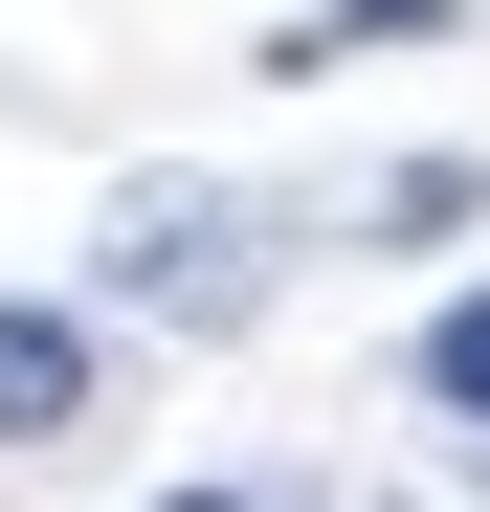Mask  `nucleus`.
Masks as SVG:
<instances>
[{"label":"nucleus","instance_id":"1","mask_svg":"<svg viewBox=\"0 0 490 512\" xmlns=\"http://www.w3.org/2000/svg\"><path fill=\"white\" fill-rule=\"evenodd\" d=\"M112 268H134L156 312H201V334H223V312H245V201H201V179H156V201H134V245H112Z\"/></svg>","mask_w":490,"mask_h":512},{"label":"nucleus","instance_id":"4","mask_svg":"<svg viewBox=\"0 0 490 512\" xmlns=\"http://www.w3.org/2000/svg\"><path fill=\"white\" fill-rule=\"evenodd\" d=\"M424 401H446V423H490V290H446V312H424Z\"/></svg>","mask_w":490,"mask_h":512},{"label":"nucleus","instance_id":"3","mask_svg":"<svg viewBox=\"0 0 490 512\" xmlns=\"http://www.w3.org/2000/svg\"><path fill=\"white\" fill-rule=\"evenodd\" d=\"M424 23H468V0H312L290 67H357V45H424Z\"/></svg>","mask_w":490,"mask_h":512},{"label":"nucleus","instance_id":"2","mask_svg":"<svg viewBox=\"0 0 490 512\" xmlns=\"http://www.w3.org/2000/svg\"><path fill=\"white\" fill-rule=\"evenodd\" d=\"M90 312H45V290H0V446H67V423H90Z\"/></svg>","mask_w":490,"mask_h":512},{"label":"nucleus","instance_id":"5","mask_svg":"<svg viewBox=\"0 0 490 512\" xmlns=\"http://www.w3.org/2000/svg\"><path fill=\"white\" fill-rule=\"evenodd\" d=\"M156 512H268V490H156Z\"/></svg>","mask_w":490,"mask_h":512}]
</instances>
